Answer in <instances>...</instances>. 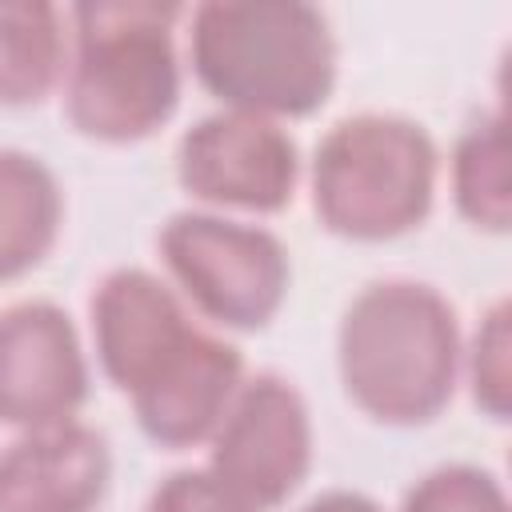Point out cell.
Instances as JSON below:
<instances>
[{"label": "cell", "instance_id": "6da1fadb", "mask_svg": "<svg viewBox=\"0 0 512 512\" xmlns=\"http://www.w3.org/2000/svg\"><path fill=\"white\" fill-rule=\"evenodd\" d=\"M188 64L224 108L280 124L328 104L340 48L316 4L204 0L188 12Z\"/></svg>", "mask_w": 512, "mask_h": 512}, {"label": "cell", "instance_id": "7a4b0ae2", "mask_svg": "<svg viewBox=\"0 0 512 512\" xmlns=\"http://www.w3.org/2000/svg\"><path fill=\"white\" fill-rule=\"evenodd\" d=\"M464 332L444 292L424 280L360 288L336 328L344 396L376 424H432L456 396Z\"/></svg>", "mask_w": 512, "mask_h": 512}, {"label": "cell", "instance_id": "3957f363", "mask_svg": "<svg viewBox=\"0 0 512 512\" xmlns=\"http://www.w3.org/2000/svg\"><path fill=\"white\" fill-rule=\"evenodd\" d=\"M180 4L80 0L68 8L64 116L96 144L156 136L180 108Z\"/></svg>", "mask_w": 512, "mask_h": 512}, {"label": "cell", "instance_id": "277c9868", "mask_svg": "<svg viewBox=\"0 0 512 512\" xmlns=\"http://www.w3.org/2000/svg\"><path fill=\"white\" fill-rule=\"evenodd\" d=\"M436 176L440 152L420 120L356 112L336 120L312 152V212L340 240H396L428 220Z\"/></svg>", "mask_w": 512, "mask_h": 512}, {"label": "cell", "instance_id": "5b68a950", "mask_svg": "<svg viewBox=\"0 0 512 512\" xmlns=\"http://www.w3.org/2000/svg\"><path fill=\"white\" fill-rule=\"evenodd\" d=\"M156 248L180 300L228 332L268 328L288 300V248L260 224L188 208L160 224Z\"/></svg>", "mask_w": 512, "mask_h": 512}, {"label": "cell", "instance_id": "8992f818", "mask_svg": "<svg viewBox=\"0 0 512 512\" xmlns=\"http://www.w3.org/2000/svg\"><path fill=\"white\" fill-rule=\"evenodd\" d=\"M316 432L304 392L276 376H244L224 420L208 440V472L220 476L256 512H272L300 492L312 472Z\"/></svg>", "mask_w": 512, "mask_h": 512}, {"label": "cell", "instance_id": "52a82bcc", "mask_svg": "<svg viewBox=\"0 0 512 512\" xmlns=\"http://www.w3.org/2000/svg\"><path fill=\"white\" fill-rule=\"evenodd\" d=\"M176 180L204 212H284L300 184V148L284 124L248 112H208L176 144Z\"/></svg>", "mask_w": 512, "mask_h": 512}, {"label": "cell", "instance_id": "ba28073f", "mask_svg": "<svg viewBox=\"0 0 512 512\" xmlns=\"http://www.w3.org/2000/svg\"><path fill=\"white\" fill-rule=\"evenodd\" d=\"M92 388L72 316L52 300L0 308V424L16 432L76 420Z\"/></svg>", "mask_w": 512, "mask_h": 512}, {"label": "cell", "instance_id": "9c48e42d", "mask_svg": "<svg viewBox=\"0 0 512 512\" xmlns=\"http://www.w3.org/2000/svg\"><path fill=\"white\" fill-rule=\"evenodd\" d=\"M244 384V356L224 336L192 324L128 392L140 432L168 452L208 444Z\"/></svg>", "mask_w": 512, "mask_h": 512}, {"label": "cell", "instance_id": "30bf717a", "mask_svg": "<svg viewBox=\"0 0 512 512\" xmlns=\"http://www.w3.org/2000/svg\"><path fill=\"white\" fill-rule=\"evenodd\" d=\"M108 484V436L84 420L32 428L0 448V512H96Z\"/></svg>", "mask_w": 512, "mask_h": 512}, {"label": "cell", "instance_id": "8fae6325", "mask_svg": "<svg viewBox=\"0 0 512 512\" xmlns=\"http://www.w3.org/2000/svg\"><path fill=\"white\" fill-rule=\"evenodd\" d=\"M192 324L196 320L188 316L180 292L136 264L112 268L88 300L96 364L104 380L124 396Z\"/></svg>", "mask_w": 512, "mask_h": 512}, {"label": "cell", "instance_id": "7c38bea8", "mask_svg": "<svg viewBox=\"0 0 512 512\" xmlns=\"http://www.w3.org/2000/svg\"><path fill=\"white\" fill-rule=\"evenodd\" d=\"M64 228L56 172L24 148H0V284L36 272Z\"/></svg>", "mask_w": 512, "mask_h": 512}, {"label": "cell", "instance_id": "4fadbf2b", "mask_svg": "<svg viewBox=\"0 0 512 512\" xmlns=\"http://www.w3.org/2000/svg\"><path fill=\"white\" fill-rule=\"evenodd\" d=\"M68 12L48 0H0V108H32L64 84Z\"/></svg>", "mask_w": 512, "mask_h": 512}, {"label": "cell", "instance_id": "5bb4252c", "mask_svg": "<svg viewBox=\"0 0 512 512\" xmlns=\"http://www.w3.org/2000/svg\"><path fill=\"white\" fill-rule=\"evenodd\" d=\"M452 204L476 232L504 236L512 228V152L508 116L480 112L464 124L448 160Z\"/></svg>", "mask_w": 512, "mask_h": 512}, {"label": "cell", "instance_id": "9a60e30c", "mask_svg": "<svg viewBox=\"0 0 512 512\" xmlns=\"http://www.w3.org/2000/svg\"><path fill=\"white\" fill-rule=\"evenodd\" d=\"M460 376H468V392L480 416L504 424L512 412V308L504 296L484 308L476 332L464 340Z\"/></svg>", "mask_w": 512, "mask_h": 512}, {"label": "cell", "instance_id": "2e32d148", "mask_svg": "<svg viewBox=\"0 0 512 512\" xmlns=\"http://www.w3.org/2000/svg\"><path fill=\"white\" fill-rule=\"evenodd\" d=\"M400 512H512L496 472L480 464H440L408 484Z\"/></svg>", "mask_w": 512, "mask_h": 512}, {"label": "cell", "instance_id": "e0dca14e", "mask_svg": "<svg viewBox=\"0 0 512 512\" xmlns=\"http://www.w3.org/2000/svg\"><path fill=\"white\" fill-rule=\"evenodd\" d=\"M144 512H256V508L200 464V468L168 472L152 488Z\"/></svg>", "mask_w": 512, "mask_h": 512}, {"label": "cell", "instance_id": "ac0fdd59", "mask_svg": "<svg viewBox=\"0 0 512 512\" xmlns=\"http://www.w3.org/2000/svg\"><path fill=\"white\" fill-rule=\"evenodd\" d=\"M300 512H384L368 492H352V488H328L320 496H312Z\"/></svg>", "mask_w": 512, "mask_h": 512}]
</instances>
